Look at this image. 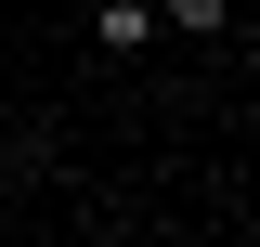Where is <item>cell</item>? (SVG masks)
Wrapping results in <instances>:
<instances>
[{
  "mask_svg": "<svg viewBox=\"0 0 260 247\" xmlns=\"http://www.w3.org/2000/svg\"><path fill=\"white\" fill-rule=\"evenodd\" d=\"M143 39H156V0H104L91 13V52H143Z\"/></svg>",
  "mask_w": 260,
  "mask_h": 247,
  "instance_id": "6da1fadb",
  "label": "cell"
},
{
  "mask_svg": "<svg viewBox=\"0 0 260 247\" xmlns=\"http://www.w3.org/2000/svg\"><path fill=\"white\" fill-rule=\"evenodd\" d=\"M156 26H182V39H221V26H234V0H156Z\"/></svg>",
  "mask_w": 260,
  "mask_h": 247,
  "instance_id": "7a4b0ae2",
  "label": "cell"
}]
</instances>
